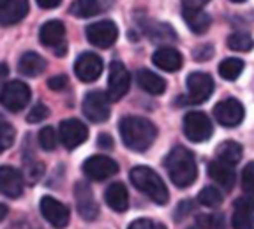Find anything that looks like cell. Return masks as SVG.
Returning a JSON list of instances; mask_svg holds the SVG:
<instances>
[{"label": "cell", "instance_id": "cell-29", "mask_svg": "<svg viewBox=\"0 0 254 229\" xmlns=\"http://www.w3.org/2000/svg\"><path fill=\"white\" fill-rule=\"evenodd\" d=\"M196 226L199 229H224L226 221L221 214H198L196 215Z\"/></svg>", "mask_w": 254, "mask_h": 229}, {"label": "cell", "instance_id": "cell-34", "mask_svg": "<svg viewBox=\"0 0 254 229\" xmlns=\"http://www.w3.org/2000/svg\"><path fill=\"white\" fill-rule=\"evenodd\" d=\"M48 116H50V110H48L44 104H36V106L28 111L27 122L28 123H39V122H43L44 118H48Z\"/></svg>", "mask_w": 254, "mask_h": 229}, {"label": "cell", "instance_id": "cell-1", "mask_svg": "<svg viewBox=\"0 0 254 229\" xmlns=\"http://www.w3.org/2000/svg\"><path fill=\"white\" fill-rule=\"evenodd\" d=\"M119 130L124 145L132 152L148 150L157 136L155 125L143 116H124L120 120Z\"/></svg>", "mask_w": 254, "mask_h": 229}, {"label": "cell", "instance_id": "cell-25", "mask_svg": "<svg viewBox=\"0 0 254 229\" xmlns=\"http://www.w3.org/2000/svg\"><path fill=\"white\" fill-rule=\"evenodd\" d=\"M138 85L150 95H161L166 90V81L155 72L148 71V69H141L138 72Z\"/></svg>", "mask_w": 254, "mask_h": 229}, {"label": "cell", "instance_id": "cell-43", "mask_svg": "<svg viewBox=\"0 0 254 229\" xmlns=\"http://www.w3.org/2000/svg\"><path fill=\"white\" fill-rule=\"evenodd\" d=\"M62 0H37V4H39L41 9H55L60 5Z\"/></svg>", "mask_w": 254, "mask_h": 229}, {"label": "cell", "instance_id": "cell-9", "mask_svg": "<svg viewBox=\"0 0 254 229\" xmlns=\"http://www.w3.org/2000/svg\"><path fill=\"white\" fill-rule=\"evenodd\" d=\"M85 34H87V39L90 44L106 50V48L113 46V43L117 41V37H119V28H117V25L113 23V21L101 20V21H95V23L88 25Z\"/></svg>", "mask_w": 254, "mask_h": 229}, {"label": "cell", "instance_id": "cell-26", "mask_svg": "<svg viewBox=\"0 0 254 229\" xmlns=\"http://www.w3.org/2000/svg\"><path fill=\"white\" fill-rule=\"evenodd\" d=\"M242 155H244L242 146L238 145L237 141H224L217 148V161L224 162V164H230V166L240 162Z\"/></svg>", "mask_w": 254, "mask_h": 229}, {"label": "cell", "instance_id": "cell-18", "mask_svg": "<svg viewBox=\"0 0 254 229\" xmlns=\"http://www.w3.org/2000/svg\"><path fill=\"white\" fill-rule=\"evenodd\" d=\"M28 14V0H9L4 7L0 9V25L9 27L21 21Z\"/></svg>", "mask_w": 254, "mask_h": 229}, {"label": "cell", "instance_id": "cell-36", "mask_svg": "<svg viewBox=\"0 0 254 229\" xmlns=\"http://www.w3.org/2000/svg\"><path fill=\"white\" fill-rule=\"evenodd\" d=\"M253 170H254V164L253 162H249V164L246 166V170H244V173H242V185H244V190H246V192H251L253 187H254Z\"/></svg>", "mask_w": 254, "mask_h": 229}, {"label": "cell", "instance_id": "cell-27", "mask_svg": "<svg viewBox=\"0 0 254 229\" xmlns=\"http://www.w3.org/2000/svg\"><path fill=\"white\" fill-rule=\"evenodd\" d=\"M101 11L99 0H74L71 5V14L76 18H90Z\"/></svg>", "mask_w": 254, "mask_h": 229}, {"label": "cell", "instance_id": "cell-5", "mask_svg": "<svg viewBox=\"0 0 254 229\" xmlns=\"http://www.w3.org/2000/svg\"><path fill=\"white\" fill-rule=\"evenodd\" d=\"M32 97V92L23 81H9L4 85V88L0 90V104L5 108V110L12 111H21L23 108L28 106Z\"/></svg>", "mask_w": 254, "mask_h": 229}, {"label": "cell", "instance_id": "cell-42", "mask_svg": "<svg viewBox=\"0 0 254 229\" xmlns=\"http://www.w3.org/2000/svg\"><path fill=\"white\" fill-rule=\"evenodd\" d=\"M210 0H182L184 7H190V9H203V5Z\"/></svg>", "mask_w": 254, "mask_h": 229}, {"label": "cell", "instance_id": "cell-7", "mask_svg": "<svg viewBox=\"0 0 254 229\" xmlns=\"http://www.w3.org/2000/svg\"><path fill=\"white\" fill-rule=\"evenodd\" d=\"M214 94V79L206 72H190L187 78V103L201 104Z\"/></svg>", "mask_w": 254, "mask_h": 229}, {"label": "cell", "instance_id": "cell-10", "mask_svg": "<svg viewBox=\"0 0 254 229\" xmlns=\"http://www.w3.org/2000/svg\"><path fill=\"white\" fill-rule=\"evenodd\" d=\"M103 58L92 52L81 53L74 62V74L78 76L79 81L83 83H94L95 79H99L103 72Z\"/></svg>", "mask_w": 254, "mask_h": 229}, {"label": "cell", "instance_id": "cell-8", "mask_svg": "<svg viewBox=\"0 0 254 229\" xmlns=\"http://www.w3.org/2000/svg\"><path fill=\"white\" fill-rule=\"evenodd\" d=\"M110 99L104 92H88L83 99V114L90 122L103 123L110 116Z\"/></svg>", "mask_w": 254, "mask_h": 229}, {"label": "cell", "instance_id": "cell-24", "mask_svg": "<svg viewBox=\"0 0 254 229\" xmlns=\"http://www.w3.org/2000/svg\"><path fill=\"white\" fill-rule=\"evenodd\" d=\"M251 221H253V203L249 198L237 199L233 210V219L231 224L235 229H251Z\"/></svg>", "mask_w": 254, "mask_h": 229}, {"label": "cell", "instance_id": "cell-35", "mask_svg": "<svg viewBox=\"0 0 254 229\" xmlns=\"http://www.w3.org/2000/svg\"><path fill=\"white\" fill-rule=\"evenodd\" d=\"M127 229H166V226L152 221V219H138V221L131 222Z\"/></svg>", "mask_w": 254, "mask_h": 229}, {"label": "cell", "instance_id": "cell-12", "mask_svg": "<svg viewBox=\"0 0 254 229\" xmlns=\"http://www.w3.org/2000/svg\"><path fill=\"white\" fill-rule=\"evenodd\" d=\"M59 138L65 148L72 150V148H78L81 143L87 141L88 129L83 122H79L76 118L64 120L59 127Z\"/></svg>", "mask_w": 254, "mask_h": 229}, {"label": "cell", "instance_id": "cell-32", "mask_svg": "<svg viewBox=\"0 0 254 229\" xmlns=\"http://www.w3.org/2000/svg\"><path fill=\"white\" fill-rule=\"evenodd\" d=\"M14 138H16L14 127L11 123L4 122V120H0V154L5 152L7 148H11L12 143H14Z\"/></svg>", "mask_w": 254, "mask_h": 229}, {"label": "cell", "instance_id": "cell-15", "mask_svg": "<svg viewBox=\"0 0 254 229\" xmlns=\"http://www.w3.org/2000/svg\"><path fill=\"white\" fill-rule=\"evenodd\" d=\"M74 196H76V206H78L79 215L85 221H95L99 215V205L95 201L94 192L87 183H76L74 187Z\"/></svg>", "mask_w": 254, "mask_h": 229}, {"label": "cell", "instance_id": "cell-33", "mask_svg": "<svg viewBox=\"0 0 254 229\" xmlns=\"http://www.w3.org/2000/svg\"><path fill=\"white\" fill-rule=\"evenodd\" d=\"M39 145L43 150L52 152L57 146V132L53 127H44L43 130H39Z\"/></svg>", "mask_w": 254, "mask_h": 229}, {"label": "cell", "instance_id": "cell-31", "mask_svg": "<svg viewBox=\"0 0 254 229\" xmlns=\"http://www.w3.org/2000/svg\"><path fill=\"white\" fill-rule=\"evenodd\" d=\"M198 201L203 206H208V208H217L222 203V194L217 187H205V189L199 192Z\"/></svg>", "mask_w": 254, "mask_h": 229}, {"label": "cell", "instance_id": "cell-38", "mask_svg": "<svg viewBox=\"0 0 254 229\" xmlns=\"http://www.w3.org/2000/svg\"><path fill=\"white\" fill-rule=\"evenodd\" d=\"M194 58L199 60V62H205V60H208L212 55H214V48L210 46V44H203V46H199L198 50H194Z\"/></svg>", "mask_w": 254, "mask_h": 229}, {"label": "cell", "instance_id": "cell-2", "mask_svg": "<svg viewBox=\"0 0 254 229\" xmlns=\"http://www.w3.org/2000/svg\"><path fill=\"white\" fill-rule=\"evenodd\" d=\"M164 168L170 174L171 182L180 189H186L190 183H194L196 176H198L194 155L184 146H175L168 154L166 161H164Z\"/></svg>", "mask_w": 254, "mask_h": 229}, {"label": "cell", "instance_id": "cell-39", "mask_svg": "<svg viewBox=\"0 0 254 229\" xmlns=\"http://www.w3.org/2000/svg\"><path fill=\"white\" fill-rule=\"evenodd\" d=\"M43 173H44V164H41V162H36L34 166H28L27 176H28V180L34 183V182H37L41 176H43Z\"/></svg>", "mask_w": 254, "mask_h": 229}, {"label": "cell", "instance_id": "cell-47", "mask_svg": "<svg viewBox=\"0 0 254 229\" xmlns=\"http://www.w3.org/2000/svg\"><path fill=\"white\" fill-rule=\"evenodd\" d=\"M231 2H235V4H242V2H246V0H231Z\"/></svg>", "mask_w": 254, "mask_h": 229}, {"label": "cell", "instance_id": "cell-6", "mask_svg": "<svg viewBox=\"0 0 254 229\" xmlns=\"http://www.w3.org/2000/svg\"><path fill=\"white\" fill-rule=\"evenodd\" d=\"M131 85V74L127 72L126 65L120 60H113L110 65V76H108V99L110 103H117L129 92Z\"/></svg>", "mask_w": 254, "mask_h": 229}, {"label": "cell", "instance_id": "cell-14", "mask_svg": "<svg viewBox=\"0 0 254 229\" xmlns=\"http://www.w3.org/2000/svg\"><path fill=\"white\" fill-rule=\"evenodd\" d=\"M41 214L46 219L53 228L64 229L69 224V208L65 205H62L60 201H57L52 196H44L41 198L39 203Z\"/></svg>", "mask_w": 254, "mask_h": 229}, {"label": "cell", "instance_id": "cell-19", "mask_svg": "<svg viewBox=\"0 0 254 229\" xmlns=\"http://www.w3.org/2000/svg\"><path fill=\"white\" fill-rule=\"evenodd\" d=\"M208 176L224 190H231L235 185V171L230 164H224L221 161H212L208 164Z\"/></svg>", "mask_w": 254, "mask_h": 229}, {"label": "cell", "instance_id": "cell-30", "mask_svg": "<svg viewBox=\"0 0 254 229\" xmlns=\"http://www.w3.org/2000/svg\"><path fill=\"white\" fill-rule=\"evenodd\" d=\"M228 46L233 52H251L253 48V37L246 32H235L228 37Z\"/></svg>", "mask_w": 254, "mask_h": 229}, {"label": "cell", "instance_id": "cell-22", "mask_svg": "<svg viewBox=\"0 0 254 229\" xmlns=\"http://www.w3.org/2000/svg\"><path fill=\"white\" fill-rule=\"evenodd\" d=\"M44 69H46V60L36 52L23 53L20 62H18V71H20V74L28 76V78H36V76L43 74Z\"/></svg>", "mask_w": 254, "mask_h": 229}, {"label": "cell", "instance_id": "cell-3", "mask_svg": "<svg viewBox=\"0 0 254 229\" xmlns=\"http://www.w3.org/2000/svg\"><path fill=\"white\" fill-rule=\"evenodd\" d=\"M131 182L136 189L141 190L145 196H148L155 205H166L168 199H170V192L164 185L163 178L148 166L132 168Z\"/></svg>", "mask_w": 254, "mask_h": 229}, {"label": "cell", "instance_id": "cell-46", "mask_svg": "<svg viewBox=\"0 0 254 229\" xmlns=\"http://www.w3.org/2000/svg\"><path fill=\"white\" fill-rule=\"evenodd\" d=\"M7 2H9V0H0V9L4 7V5H5V4H7Z\"/></svg>", "mask_w": 254, "mask_h": 229}, {"label": "cell", "instance_id": "cell-40", "mask_svg": "<svg viewBox=\"0 0 254 229\" xmlns=\"http://www.w3.org/2000/svg\"><path fill=\"white\" fill-rule=\"evenodd\" d=\"M97 145L101 148H104V150H111L115 146V141H113V138L110 134H99L97 136Z\"/></svg>", "mask_w": 254, "mask_h": 229}, {"label": "cell", "instance_id": "cell-45", "mask_svg": "<svg viewBox=\"0 0 254 229\" xmlns=\"http://www.w3.org/2000/svg\"><path fill=\"white\" fill-rule=\"evenodd\" d=\"M7 72H9V69H7V65L5 63H0V81L7 76Z\"/></svg>", "mask_w": 254, "mask_h": 229}, {"label": "cell", "instance_id": "cell-11", "mask_svg": "<svg viewBox=\"0 0 254 229\" xmlns=\"http://www.w3.org/2000/svg\"><path fill=\"white\" fill-rule=\"evenodd\" d=\"M81 170L88 178L101 182V180H106V178L119 173V164L106 155H92L83 162Z\"/></svg>", "mask_w": 254, "mask_h": 229}, {"label": "cell", "instance_id": "cell-41", "mask_svg": "<svg viewBox=\"0 0 254 229\" xmlns=\"http://www.w3.org/2000/svg\"><path fill=\"white\" fill-rule=\"evenodd\" d=\"M192 210H194V205H192V201H184V203H180L179 210H177V219L186 217V214H189V212H192Z\"/></svg>", "mask_w": 254, "mask_h": 229}, {"label": "cell", "instance_id": "cell-4", "mask_svg": "<svg viewBox=\"0 0 254 229\" xmlns=\"http://www.w3.org/2000/svg\"><path fill=\"white\" fill-rule=\"evenodd\" d=\"M214 127L203 111H190L184 116V134L189 141L203 143L212 138Z\"/></svg>", "mask_w": 254, "mask_h": 229}, {"label": "cell", "instance_id": "cell-13", "mask_svg": "<svg viewBox=\"0 0 254 229\" xmlns=\"http://www.w3.org/2000/svg\"><path fill=\"white\" fill-rule=\"evenodd\" d=\"M214 116L221 125L224 127H237L238 123H242L244 116H246V110H244L242 103L233 97L224 99L214 108Z\"/></svg>", "mask_w": 254, "mask_h": 229}, {"label": "cell", "instance_id": "cell-16", "mask_svg": "<svg viewBox=\"0 0 254 229\" xmlns=\"http://www.w3.org/2000/svg\"><path fill=\"white\" fill-rule=\"evenodd\" d=\"M0 194L5 198H20L23 194V176L11 166H0Z\"/></svg>", "mask_w": 254, "mask_h": 229}, {"label": "cell", "instance_id": "cell-23", "mask_svg": "<svg viewBox=\"0 0 254 229\" xmlns=\"http://www.w3.org/2000/svg\"><path fill=\"white\" fill-rule=\"evenodd\" d=\"M104 199L115 212H126L129 208V192L124 183H111L104 192Z\"/></svg>", "mask_w": 254, "mask_h": 229}, {"label": "cell", "instance_id": "cell-20", "mask_svg": "<svg viewBox=\"0 0 254 229\" xmlns=\"http://www.w3.org/2000/svg\"><path fill=\"white\" fill-rule=\"evenodd\" d=\"M182 16L186 20L187 27L194 34H205L212 25V18L208 12H205L203 9H190V7H182Z\"/></svg>", "mask_w": 254, "mask_h": 229}, {"label": "cell", "instance_id": "cell-37", "mask_svg": "<svg viewBox=\"0 0 254 229\" xmlns=\"http://www.w3.org/2000/svg\"><path fill=\"white\" fill-rule=\"evenodd\" d=\"M67 83H69V78L65 74H57V76H53V78L48 79V87L55 92H60V90H64V88H67Z\"/></svg>", "mask_w": 254, "mask_h": 229}, {"label": "cell", "instance_id": "cell-17", "mask_svg": "<svg viewBox=\"0 0 254 229\" xmlns=\"http://www.w3.org/2000/svg\"><path fill=\"white\" fill-rule=\"evenodd\" d=\"M152 62H154L155 67H159L161 71L166 72H175L182 67L184 58L180 55V52H177L175 48L163 46L155 50L154 55H152Z\"/></svg>", "mask_w": 254, "mask_h": 229}, {"label": "cell", "instance_id": "cell-28", "mask_svg": "<svg viewBox=\"0 0 254 229\" xmlns=\"http://www.w3.org/2000/svg\"><path fill=\"white\" fill-rule=\"evenodd\" d=\"M244 67H246L244 60H240V58H226V60H222V62L219 63V74H221L224 79H228V81H235L238 76L242 74Z\"/></svg>", "mask_w": 254, "mask_h": 229}, {"label": "cell", "instance_id": "cell-21", "mask_svg": "<svg viewBox=\"0 0 254 229\" xmlns=\"http://www.w3.org/2000/svg\"><path fill=\"white\" fill-rule=\"evenodd\" d=\"M64 37H65V27L59 20L46 21L39 30V41L44 46H60Z\"/></svg>", "mask_w": 254, "mask_h": 229}, {"label": "cell", "instance_id": "cell-44", "mask_svg": "<svg viewBox=\"0 0 254 229\" xmlns=\"http://www.w3.org/2000/svg\"><path fill=\"white\" fill-rule=\"evenodd\" d=\"M7 214H9V208L5 205H2V203H0V222L7 217Z\"/></svg>", "mask_w": 254, "mask_h": 229}]
</instances>
